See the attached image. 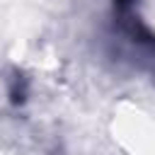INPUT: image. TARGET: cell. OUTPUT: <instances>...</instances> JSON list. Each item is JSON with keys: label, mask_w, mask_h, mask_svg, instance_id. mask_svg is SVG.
I'll use <instances>...</instances> for the list:
<instances>
[{"label": "cell", "mask_w": 155, "mask_h": 155, "mask_svg": "<svg viewBox=\"0 0 155 155\" xmlns=\"http://www.w3.org/2000/svg\"><path fill=\"white\" fill-rule=\"evenodd\" d=\"M114 2H116V5H119V7H124V10H126V7H128V5H131V2H133V0H114Z\"/></svg>", "instance_id": "2"}, {"label": "cell", "mask_w": 155, "mask_h": 155, "mask_svg": "<svg viewBox=\"0 0 155 155\" xmlns=\"http://www.w3.org/2000/svg\"><path fill=\"white\" fill-rule=\"evenodd\" d=\"M24 94H27V82L22 75H17L12 80V90H10V97H12V104H22L24 102Z\"/></svg>", "instance_id": "1"}]
</instances>
